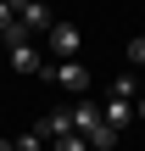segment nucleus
<instances>
[{"instance_id":"nucleus-1","label":"nucleus","mask_w":145,"mask_h":151,"mask_svg":"<svg viewBox=\"0 0 145 151\" xmlns=\"http://www.w3.org/2000/svg\"><path fill=\"white\" fill-rule=\"evenodd\" d=\"M50 84H61V90H89V67L84 62H50V67H39Z\"/></svg>"},{"instance_id":"nucleus-2","label":"nucleus","mask_w":145,"mask_h":151,"mask_svg":"<svg viewBox=\"0 0 145 151\" xmlns=\"http://www.w3.org/2000/svg\"><path fill=\"white\" fill-rule=\"evenodd\" d=\"M45 39H50L56 62H73V56H78V45H84V34H78L73 22H50V34H45Z\"/></svg>"},{"instance_id":"nucleus-3","label":"nucleus","mask_w":145,"mask_h":151,"mask_svg":"<svg viewBox=\"0 0 145 151\" xmlns=\"http://www.w3.org/2000/svg\"><path fill=\"white\" fill-rule=\"evenodd\" d=\"M11 11H17V22H22V34L34 39V34H50V6H22V0H11Z\"/></svg>"},{"instance_id":"nucleus-4","label":"nucleus","mask_w":145,"mask_h":151,"mask_svg":"<svg viewBox=\"0 0 145 151\" xmlns=\"http://www.w3.org/2000/svg\"><path fill=\"white\" fill-rule=\"evenodd\" d=\"M101 123H106L112 134H123V129L134 123V101H112V95H106V112H101Z\"/></svg>"},{"instance_id":"nucleus-5","label":"nucleus","mask_w":145,"mask_h":151,"mask_svg":"<svg viewBox=\"0 0 145 151\" xmlns=\"http://www.w3.org/2000/svg\"><path fill=\"white\" fill-rule=\"evenodd\" d=\"M39 134H45V146H50V140H61V134H73V106L45 112V118H39Z\"/></svg>"},{"instance_id":"nucleus-6","label":"nucleus","mask_w":145,"mask_h":151,"mask_svg":"<svg viewBox=\"0 0 145 151\" xmlns=\"http://www.w3.org/2000/svg\"><path fill=\"white\" fill-rule=\"evenodd\" d=\"M6 56H11V67H17V73H39V67H45V62H39V50H34V39L6 45Z\"/></svg>"},{"instance_id":"nucleus-7","label":"nucleus","mask_w":145,"mask_h":151,"mask_svg":"<svg viewBox=\"0 0 145 151\" xmlns=\"http://www.w3.org/2000/svg\"><path fill=\"white\" fill-rule=\"evenodd\" d=\"M95 129H101V106H95V101H78V106H73V134L89 140Z\"/></svg>"},{"instance_id":"nucleus-8","label":"nucleus","mask_w":145,"mask_h":151,"mask_svg":"<svg viewBox=\"0 0 145 151\" xmlns=\"http://www.w3.org/2000/svg\"><path fill=\"white\" fill-rule=\"evenodd\" d=\"M134 95H140V78H134V73H123V78L112 84V101H134Z\"/></svg>"},{"instance_id":"nucleus-9","label":"nucleus","mask_w":145,"mask_h":151,"mask_svg":"<svg viewBox=\"0 0 145 151\" xmlns=\"http://www.w3.org/2000/svg\"><path fill=\"white\" fill-rule=\"evenodd\" d=\"M117 146V134H112V129H106V123H101V129H95V134H89V151H112Z\"/></svg>"},{"instance_id":"nucleus-10","label":"nucleus","mask_w":145,"mask_h":151,"mask_svg":"<svg viewBox=\"0 0 145 151\" xmlns=\"http://www.w3.org/2000/svg\"><path fill=\"white\" fill-rule=\"evenodd\" d=\"M11 146H17V151H50V146H45V134H39V129H34V134H17Z\"/></svg>"},{"instance_id":"nucleus-11","label":"nucleus","mask_w":145,"mask_h":151,"mask_svg":"<svg viewBox=\"0 0 145 151\" xmlns=\"http://www.w3.org/2000/svg\"><path fill=\"white\" fill-rule=\"evenodd\" d=\"M50 151H89L84 134H61V140H50Z\"/></svg>"},{"instance_id":"nucleus-12","label":"nucleus","mask_w":145,"mask_h":151,"mask_svg":"<svg viewBox=\"0 0 145 151\" xmlns=\"http://www.w3.org/2000/svg\"><path fill=\"white\" fill-rule=\"evenodd\" d=\"M129 67H145V39H129Z\"/></svg>"},{"instance_id":"nucleus-13","label":"nucleus","mask_w":145,"mask_h":151,"mask_svg":"<svg viewBox=\"0 0 145 151\" xmlns=\"http://www.w3.org/2000/svg\"><path fill=\"white\" fill-rule=\"evenodd\" d=\"M11 22H17V11H11V0H0V34H6Z\"/></svg>"},{"instance_id":"nucleus-14","label":"nucleus","mask_w":145,"mask_h":151,"mask_svg":"<svg viewBox=\"0 0 145 151\" xmlns=\"http://www.w3.org/2000/svg\"><path fill=\"white\" fill-rule=\"evenodd\" d=\"M0 151H17V146H11V140H6V134H0Z\"/></svg>"},{"instance_id":"nucleus-15","label":"nucleus","mask_w":145,"mask_h":151,"mask_svg":"<svg viewBox=\"0 0 145 151\" xmlns=\"http://www.w3.org/2000/svg\"><path fill=\"white\" fill-rule=\"evenodd\" d=\"M134 118H145V95H140V106H134Z\"/></svg>"}]
</instances>
